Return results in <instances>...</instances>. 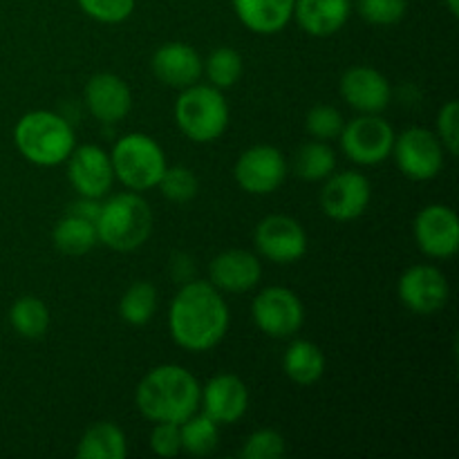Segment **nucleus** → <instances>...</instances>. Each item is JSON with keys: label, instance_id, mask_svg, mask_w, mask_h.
Wrapping results in <instances>:
<instances>
[{"label": "nucleus", "instance_id": "38", "mask_svg": "<svg viewBox=\"0 0 459 459\" xmlns=\"http://www.w3.org/2000/svg\"><path fill=\"white\" fill-rule=\"evenodd\" d=\"M99 211H101V200H94V197H81L74 202V204L67 209V213L76 215V218L90 220V222H97Z\"/></svg>", "mask_w": 459, "mask_h": 459}, {"label": "nucleus", "instance_id": "20", "mask_svg": "<svg viewBox=\"0 0 459 459\" xmlns=\"http://www.w3.org/2000/svg\"><path fill=\"white\" fill-rule=\"evenodd\" d=\"M211 285L227 294H245L258 287L263 278V263L245 249H229L215 255L209 264Z\"/></svg>", "mask_w": 459, "mask_h": 459}, {"label": "nucleus", "instance_id": "14", "mask_svg": "<svg viewBox=\"0 0 459 459\" xmlns=\"http://www.w3.org/2000/svg\"><path fill=\"white\" fill-rule=\"evenodd\" d=\"M412 233L421 254L435 260H448L459 251V220L446 204H429L415 215Z\"/></svg>", "mask_w": 459, "mask_h": 459}, {"label": "nucleus", "instance_id": "5", "mask_svg": "<svg viewBox=\"0 0 459 459\" xmlns=\"http://www.w3.org/2000/svg\"><path fill=\"white\" fill-rule=\"evenodd\" d=\"M173 112L184 137L195 143L218 142L229 128V103L222 90L211 83H193L179 90Z\"/></svg>", "mask_w": 459, "mask_h": 459}, {"label": "nucleus", "instance_id": "9", "mask_svg": "<svg viewBox=\"0 0 459 459\" xmlns=\"http://www.w3.org/2000/svg\"><path fill=\"white\" fill-rule=\"evenodd\" d=\"M394 128L379 115H359L339 134L341 151L359 166H377L393 152Z\"/></svg>", "mask_w": 459, "mask_h": 459}, {"label": "nucleus", "instance_id": "4", "mask_svg": "<svg viewBox=\"0 0 459 459\" xmlns=\"http://www.w3.org/2000/svg\"><path fill=\"white\" fill-rule=\"evenodd\" d=\"M94 227L103 247L117 254H130L146 245L155 227V218L151 204L139 193L126 191L101 202Z\"/></svg>", "mask_w": 459, "mask_h": 459}, {"label": "nucleus", "instance_id": "10", "mask_svg": "<svg viewBox=\"0 0 459 459\" xmlns=\"http://www.w3.org/2000/svg\"><path fill=\"white\" fill-rule=\"evenodd\" d=\"M255 251L276 264L299 263L307 254V233L291 215L273 213L258 222L254 231Z\"/></svg>", "mask_w": 459, "mask_h": 459}, {"label": "nucleus", "instance_id": "28", "mask_svg": "<svg viewBox=\"0 0 459 459\" xmlns=\"http://www.w3.org/2000/svg\"><path fill=\"white\" fill-rule=\"evenodd\" d=\"M179 437H182V453L195 457L211 455L220 442V424H215L204 412L191 415L179 424Z\"/></svg>", "mask_w": 459, "mask_h": 459}, {"label": "nucleus", "instance_id": "23", "mask_svg": "<svg viewBox=\"0 0 459 459\" xmlns=\"http://www.w3.org/2000/svg\"><path fill=\"white\" fill-rule=\"evenodd\" d=\"M282 372L291 384L314 385L325 375V354L312 341H291L282 354Z\"/></svg>", "mask_w": 459, "mask_h": 459}, {"label": "nucleus", "instance_id": "29", "mask_svg": "<svg viewBox=\"0 0 459 459\" xmlns=\"http://www.w3.org/2000/svg\"><path fill=\"white\" fill-rule=\"evenodd\" d=\"M157 312V287L148 281H137L124 291L119 300V316L128 325L143 327Z\"/></svg>", "mask_w": 459, "mask_h": 459}, {"label": "nucleus", "instance_id": "3", "mask_svg": "<svg viewBox=\"0 0 459 459\" xmlns=\"http://www.w3.org/2000/svg\"><path fill=\"white\" fill-rule=\"evenodd\" d=\"M13 143L30 164L54 169L65 164L74 151L76 137L67 117L52 110H31L13 126Z\"/></svg>", "mask_w": 459, "mask_h": 459}, {"label": "nucleus", "instance_id": "33", "mask_svg": "<svg viewBox=\"0 0 459 459\" xmlns=\"http://www.w3.org/2000/svg\"><path fill=\"white\" fill-rule=\"evenodd\" d=\"M357 12L370 25H397L406 16L408 0H357Z\"/></svg>", "mask_w": 459, "mask_h": 459}, {"label": "nucleus", "instance_id": "27", "mask_svg": "<svg viewBox=\"0 0 459 459\" xmlns=\"http://www.w3.org/2000/svg\"><path fill=\"white\" fill-rule=\"evenodd\" d=\"M9 323L22 339H40L49 327V307L36 296H21L9 309Z\"/></svg>", "mask_w": 459, "mask_h": 459}, {"label": "nucleus", "instance_id": "17", "mask_svg": "<svg viewBox=\"0 0 459 459\" xmlns=\"http://www.w3.org/2000/svg\"><path fill=\"white\" fill-rule=\"evenodd\" d=\"M339 92L343 101L361 115H381L393 99L388 79L370 65H354L345 70Z\"/></svg>", "mask_w": 459, "mask_h": 459}, {"label": "nucleus", "instance_id": "15", "mask_svg": "<svg viewBox=\"0 0 459 459\" xmlns=\"http://www.w3.org/2000/svg\"><path fill=\"white\" fill-rule=\"evenodd\" d=\"M65 166L67 179L81 197L103 200L115 184L110 152L103 151L101 146H94V143L74 146V151L65 160Z\"/></svg>", "mask_w": 459, "mask_h": 459}, {"label": "nucleus", "instance_id": "34", "mask_svg": "<svg viewBox=\"0 0 459 459\" xmlns=\"http://www.w3.org/2000/svg\"><path fill=\"white\" fill-rule=\"evenodd\" d=\"M81 12L103 25H119L133 16L137 0H76Z\"/></svg>", "mask_w": 459, "mask_h": 459}, {"label": "nucleus", "instance_id": "8", "mask_svg": "<svg viewBox=\"0 0 459 459\" xmlns=\"http://www.w3.org/2000/svg\"><path fill=\"white\" fill-rule=\"evenodd\" d=\"M251 318L263 334L291 339L305 323V305L290 287H264L251 303Z\"/></svg>", "mask_w": 459, "mask_h": 459}, {"label": "nucleus", "instance_id": "32", "mask_svg": "<svg viewBox=\"0 0 459 459\" xmlns=\"http://www.w3.org/2000/svg\"><path fill=\"white\" fill-rule=\"evenodd\" d=\"M345 119L334 106H314L305 117V128H307L309 137L318 139V142H332L339 139L341 130H343Z\"/></svg>", "mask_w": 459, "mask_h": 459}, {"label": "nucleus", "instance_id": "37", "mask_svg": "<svg viewBox=\"0 0 459 459\" xmlns=\"http://www.w3.org/2000/svg\"><path fill=\"white\" fill-rule=\"evenodd\" d=\"M151 451L160 457H175L182 453V437H179V424L161 421L151 430Z\"/></svg>", "mask_w": 459, "mask_h": 459}, {"label": "nucleus", "instance_id": "36", "mask_svg": "<svg viewBox=\"0 0 459 459\" xmlns=\"http://www.w3.org/2000/svg\"><path fill=\"white\" fill-rule=\"evenodd\" d=\"M437 137L444 151L455 157L459 151V106L457 101H446L437 112Z\"/></svg>", "mask_w": 459, "mask_h": 459}, {"label": "nucleus", "instance_id": "24", "mask_svg": "<svg viewBox=\"0 0 459 459\" xmlns=\"http://www.w3.org/2000/svg\"><path fill=\"white\" fill-rule=\"evenodd\" d=\"M79 459H126L128 439L126 433L112 421H99L83 433L76 446Z\"/></svg>", "mask_w": 459, "mask_h": 459}, {"label": "nucleus", "instance_id": "11", "mask_svg": "<svg viewBox=\"0 0 459 459\" xmlns=\"http://www.w3.org/2000/svg\"><path fill=\"white\" fill-rule=\"evenodd\" d=\"M236 184L249 195H272L287 178V161L276 146L258 143L238 157L233 166Z\"/></svg>", "mask_w": 459, "mask_h": 459}, {"label": "nucleus", "instance_id": "30", "mask_svg": "<svg viewBox=\"0 0 459 459\" xmlns=\"http://www.w3.org/2000/svg\"><path fill=\"white\" fill-rule=\"evenodd\" d=\"M242 72H245V61L238 49L222 45L215 48L209 54L206 61H202V74H206L209 83L218 90H229L240 81Z\"/></svg>", "mask_w": 459, "mask_h": 459}, {"label": "nucleus", "instance_id": "6", "mask_svg": "<svg viewBox=\"0 0 459 459\" xmlns=\"http://www.w3.org/2000/svg\"><path fill=\"white\" fill-rule=\"evenodd\" d=\"M110 161L115 179L134 193L155 188L169 166L164 148L146 133H130L119 137V142L112 146Z\"/></svg>", "mask_w": 459, "mask_h": 459}, {"label": "nucleus", "instance_id": "13", "mask_svg": "<svg viewBox=\"0 0 459 459\" xmlns=\"http://www.w3.org/2000/svg\"><path fill=\"white\" fill-rule=\"evenodd\" d=\"M370 179L359 170L332 173L321 191V209L334 222H352L366 213L370 204Z\"/></svg>", "mask_w": 459, "mask_h": 459}, {"label": "nucleus", "instance_id": "31", "mask_svg": "<svg viewBox=\"0 0 459 459\" xmlns=\"http://www.w3.org/2000/svg\"><path fill=\"white\" fill-rule=\"evenodd\" d=\"M157 188H160L166 200L184 204V202H191L197 195L200 182H197V175L188 166H166Z\"/></svg>", "mask_w": 459, "mask_h": 459}, {"label": "nucleus", "instance_id": "1", "mask_svg": "<svg viewBox=\"0 0 459 459\" xmlns=\"http://www.w3.org/2000/svg\"><path fill=\"white\" fill-rule=\"evenodd\" d=\"M231 312L222 291L206 281H186L169 309V332L175 345L188 352H209L222 343Z\"/></svg>", "mask_w": 459, "mask_h": 459}, {"label": "nucleus", "instance_id": "39", "mask_svg": "<svg viewBox=\"0 0 459 459\" xmlns=\"http://www.w3.org/2000/svg\"><path fill=\"white\" fill-rule=\"evenodd\" d=\"M444 4H446V9L451 12V16H457V13H459V0H444Z\"/></svg>", "mask_w": 459, "mask_h": 459}, {"label": "nucleus", "instance_id": "26", "mask_svg": "<svg viewBox=\"0 0 459 459\" xmlns=\"http://www.w3.org/2000/svg\"><path fill=\"white\" fill-rule=\"evenodd\" d=\"M336 169V152L327 142L303 143L294 155V173L305 182H325Z\"/></svg>", "mask_w": 459, "mask_h": 459}, {"label": "nucleus", "instance_id": "35", "mask_svg": "<svg viewBox=\"0 0 459 459\" xmlns=\"http://www.w3.org/2000/svg\"><path fill=\"white\" fill-rule=\"evenodd\" d=\"M287 451L285 437L273 429H260L247 437L242 444L240 457L242 459H276L282 457Z\"/></svg>", "mask_w": 459, "mask_h": 459}, {"label": "nucleus", "instance_id": "18", "mask_svg": "<svg viewBox=\"0 0 459 459\" xmlns=\"http://www.w3.org/2000/svg\"><path fill=\"white\" fill-rule=\"evenodd\" d=\"M85 108L94 119L106 126H115L133 110V92L121 76L112 72H99L90 76L83 90Z\"/></svg>", "mask_w": 459, "mask_h": 459}, {"label": "nucleus", "instance_id": "25", "mask_svg": "<svg viewBox=\"0 0 459 459\" xmlns=\"http://www.w3.org/2000/svg\"><path fill=\"white\" fill-rule=\"evenodd\" d=\"M54 247L61 251L63 255H85L99 245L97 227L94 222L83 218H76V215L65 213L56 222L52 231Z\"/></svg>", "mask_w": 459, "mask_h": 459}, {"label": "nucleus", "instance_id": "7", "mask_svg": "<svg viewBox=\"0 0 459 459\" xmlns=\"http://www.w3.org/2000/svg\"><path fill=\"white\" fill-rule=\"evenodd\" d=\"M397 169L412 182H430L437 178L444 169V151L442 142L430 130L412 126L403 130L402 134H394L393 152Z\"/></svg>", "mask_w": 459, "mask_h": 459}, {"label": "nucleus", "instance_id": "16", "mask_svg": "<svg viewBox=\"0 0 459 459\" xmlns=\"http://www.w3.org/2000/svg\"><path fill=\"white\" fill-rule=\"evenodd\" d=\"M200 408L220 426H231L245 417L249 408V390L238 375L222 372L202 385Z\"/></svg>", "mask_w": 459, "mask_h": 459}, {"label": "nucleus", "instance_id": "2", "mask_svg": "<svg viewBox=\"0 0 459 459\" xmlns=\"http://www.w3.org/2000/svg\"><path fill=\"white\" fill-rule=\"evenodd\" d=\"M200 381L184 366L164 363L143 375L134 390V403L152 424H182L200 411Z\"/></svg>", "mask_w": 459, "mask_h": 459}, {"label": "nucleus", "instance_id": "12", "mask_svg": "<svg viewBox=\"0 0 459 459\" xmlns=\"http://www.w3.org/2000/svg\"><path fill=\"white\" fill-rule=\"evenodd\" d=\"M397 296L406 309L420 316H430L446 307L451 287L442 269L433 264H415L402 273L397 282Z\"/></svg>", "mask_w": 459, "mask_h": 459}, {"label": "nucleus", "instance_id": "21", "mask_svg": "<svg viewBox=\"0 0 459 459\" xmlns=\"http://www.w3.org/2000/svg\"><path fill=\"white\" fill-rule=\"evenodd\" d=\"M352 13V0H296L294 21L300 30L316 39L334 36Z\"/></svg>", "mask_w": 459, "mask_h": 459}, {"label": "nucleus", "instance_id": "22", "mask_svg": "<svg viewBox=\"0 0 459 459\" xmlns=\"http://www.w3.org/2000/svg\"><path fill=\"white\" fill-rule=\"evenodd\" d=\"M296 0H231L238 21L249 31L273 36L294 21Z\"/></svg>", "mask_w": 459, "mask_h": 459}, {"label": "nucleus", "instance_id": "19", "mask_svg": "<svg viewBox=\"0 0 459 459\" xmlns=\"http://www.w3.org/2000/svg\"><path fill=\"white\" fill-rule=\"evenodd\" d=\"M152 74L166 88L184 90L197 83L202 76V56L193 45L182 40H170L160 45L151 58Z\"/></svg>", "mask_w": 459, "mask_h": 459}]
</instances>
